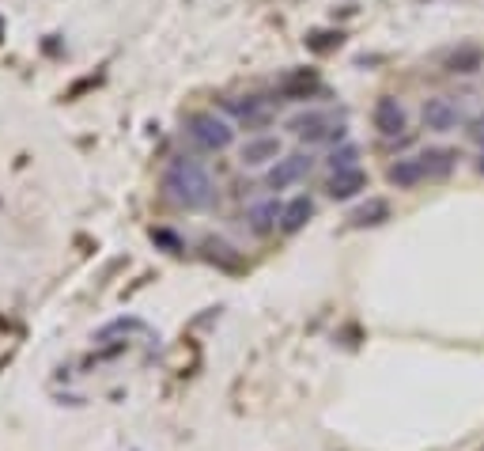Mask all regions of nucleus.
<instances>
[{"label": "nucleus", "instance_id": "f3484780", "mask_svg": "<svg viewBox=\"0 0 484 451\" xmlns=\"http://www.w3.org/2000/svg\"><path fill=\"white\" fill-rule=\"evenodd\" d=\"M355 160H360V152H355V144H345L341 152H334L325 163H329V174H334V171H352V167H360Z\"/></svg>", "mask_w": 484, "mask_h": 451}, {"label": "nucleus", "instance_id": "7ed1b4c3", "mask_svg": "<svg viewBox=\"0 0 484 451\" xmlns=\"http://www.w3.org/2000/svg\"><path fill=\"white\" fill-rule=\"evenodd\" d=\"M311 167H314V156H311V152H292V156H284V160L273 163V171L265 174V186H269V190H288V186H295V183L307 179Z\"/></svg>", "mask_w": 484, "mask_h": 451}, {"label": "nucleus", "instance_id": "2eb2a0df", "mask_svg": "<svg viewBox=\"0 0 484 451\" xmlns=\"http://www.w3.org/2000/svg\"><path fill=\"white\" fill-rule=\"evenodd\" d=\"M424 163H427V179H443V174H450L458 152H450V148H427V152H420Z\"/></svg>", "mask_w": 484, "mask_h": 451}, {"label": "nucleus", "instance_id": "1a4fd4ad", "mask_svg": "<svg viewBox=\"0 0 484 451\" xmlns=\"http://www.w3.org/2000/svg\"><path fill=\"white\" fill-rule=\"evenodd\" d=\"M329 197L334 202H348V197H355L360 190H367V174H364V167H352V171H334L329 174Z\"/></svg>", "mask_w": 484, "mask_h": 451}, {"label": "nucleus", "instance_id": "39448f33", "mask_svg": "<svg viewBox=\"0 0 484 451\" xmlns=\"http://www.w3.org/2000/svg\"><path fill=\"white\" fill-rule=\"evenodd\" d=\"M292 125V133L299 141H307V144H318V141H345V125H334L325 114L311 110V114H299L288 121Z\"/></svg>", "mask_w": 484, "mask_h": 451}, {"label": "nucleus", "instance_id": "6e6552de", "mask_svg": "<svg viewBox=\"0 0 484 451\" xmlns=\"http://www.w3.org/2000/svg\"><path fill=\"white\" fill-rule=\"evenodd\" d=\"M280 216H284V205H280L276 197H265V202L250 205L246 224H250V232H253V236H269V232L280 228Z\"/></svg>", "mask_w": 484, "mask_h": 451}, {"label": "nucleus", "instance_id": "dca6fc26", "mask_svg": "<svg viewBox=\"0 0 484 451\" xmlns=\"http://www.w3.org/2000/svg\"><path fill=\"white\" fill-rule=\"evenodd\" d=\"M311 91H318V77H314V72H295V77L284 80V95L288 99H303V95H311Z\"/></svg>", "mask_w": 484, "mask_h": 451}, {"label": "nucleus", "instance_id": "f257e3e1", "mask_svg": "<svg viewBox=\"0 0 484 451\" xmlns=\"http://www.w3.org/2000/svg\"><path fill=\"white\" fill-rule=\"evenodd\" d=\"M163 186H167V194L174 197L178 205H182V209H193V213L209 209V205L216 202V186H212V179H209V171L201 167L197 160H186V156H174V160H170Z\"/></svg>", "mask_w": 484, "mask_h": 451}, {"label": "nucleus", "instance_id": "f8f14e48", "mask_svg": "<svg viewBox=\"0 0 484 451\" xmlns=\"http://www.w3.org/2000/svg\"><path fill=\"white\" fill-rule=\"evenodd\" d=\"M484 65V54H480V46H458L447 54L443 68L454 72V77H473V72Z\"/></svg>", "mask_w": 484, "mask_h": 451}, {"label": "nucleus", "instance_id": "f03ea898", "mask_svg": "<svg viewBox=\"0 0 484 451\" xmlns=\"http://www.w3.org/2000/svg\"><path fill=\"white\" fill-rule=\"evenodd\" d=\"M186 137L201 148V152H227V148L235 144V130H232V121L205 110V114H193L186 121Z\"/></svg>", "mask_w": 484, "mask_h": 451}, {"label": "nucleus", "instance_id": "0eeeda50", "mask_svg": "<svg viewBox=\"0 0 484 451\" xmlns=\"http://www.w3.org/2000/svg\"><path fill=\"white\" fill-rule=\"evenodd\" d=\"M386 179H390V186H397V190H413V186H420V183L427 179V163H424V156H401V160L390 163Z\"/></svg>", "mask_w": 484, "mask_h": 451}, {"label": "nucleus", "instance_id": "a211bd4d", "mask_svg": "<svg viewBox=\"0 0 484 451\" xmlns=\"http://www.w3.org/2000/svg\"><path fill=\"white\" fill-rule=\"evenodd\" d=\"M469 141L484 148V114H477V118L469 121Z\"/></svg>", "mask_w": 484, "mask_h": 451}, {"label": "nucleus", "instance_id": "20e7f679", "mask_svg": "<svg viewBox=\"0 0 484 451\" xmlns=\"http://www.w3.org/2000/svg\"><path fill=\"white\" fill-rule=\"evenodd\" d=\"M420 118L431 133H450V130H458V121H462V107H458L450 95H431V99H424Z\"/></svg>", "mask_w": 484, "mask_h": 451}, {"label": "nucleus", "instance_id": "ddd939ff", "mask_svg": "<svg viewBox=\"0 0 484 451\" xmlns=\"http://www.w3.org/2000/svg\"><path fill=\"white\" fill-rule=\"evenodd\" d=\"M223 110L242 118L246 125H258V121H265V99H258V95H235V99H227V103H223Z\"/></svg>", "mask_w": 484, "mask_h": 451}, {"label": "nucleus", "instance_id": "9b49d317", "mask_svg": "<svg viewBox=\"0 0 484 451\" xmlns=\"http://www.w3.org/2000/svg\"><path fill=\"white\" fill-rule=\"evenodd\" d=\"M311 216H314V202H311L307 194H299V197H292V202L284 205V216H280V232L295 236L299 228H307Z\"/></svg>", "mask_w": 484, "mask_h": 451}, {"label": "nucleus", "instance_id": "4468645a", "mask_svg": "<svg viewBox=\"0 0 484 451\" xmlns=\"http://www.w3.org/2000/svg\"><path fill=\"white\" fill-rule=\"evenodd\" d=\"M386 216H390V205L382 202V197H371V202H364L360 209H352L348 220L355 224V228H371V224H382Z\"/></svg>", "mask_w": 484, "mask_h": 451}, {"label": "nucleus", "instance_id": "6ab92c4d", "mask_svg": "<svg viewBox=\"0 0 484 451\" xmlns=\"http://www.w3.org/2000/svg\"><path fill=\"white\" fill-rule=\"evenodd\" d=\"M477 171H480V174H484V152H480V160H477Z\"/></svg>", "mask_w": 484, "mask_h": 451}, {"label": "nucleus", "instance_id": "423d86ee", "mask_svg": "<svg viewBox=\"0 0 484 451\" xmlns=\"http://www.w3.org/2000/svg\"><path fill=\"white\" fill-rule=\"evenodd\" d=\"M371 121H375V130L382 137H401L405 133V107H401V99L378 95L375 99V110H371Z\"/></svg>", "mask_w": 484, "mask_h": 451}, {"label": "nucleus", "instance_id": "9d476101", "mask_svg": "<svg viewBox=\"0 0 484 451\" xmlns=\"http://www.w3.org/2000/svg\"><path fill=\"white\" fill-rule=\"evenodd\" d=\"M280 156V137H250L242 144V167H265Z\"/></svg>", "mask_w": 484, "mask_h": 451}]
</instances>
